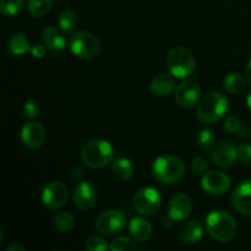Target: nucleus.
I'll return each mask as SVG.
<instances>
[{
  "instance_id": "obj_1",
  "label": "nucleus",
  "mask_w": 251,
  "mask_h": 251,
  "mask_svg": "<svg viewBox=\"0 0 251 251\" xmlns=\"http://www.w3.org/2000/svg\"><path fill=\"white\" fill-rule=\"evenodd\" d=\"M206 229L216 242L227 243L237 234V221L227 211L216 210L206 217Z\"/></svg>"
},
{
  "instance_id": "obj_2",
  "label": "nucleus",
  "mask_w": 251,
  "mask_h": 251,
  "mask_svg": "<svg viewBox=\"0 0 251 251\" xmlns=\"http://www.w3.org/2000/svg\"><path fill=\"white\" fill-rule=\"evenodd\" d=\"M81 157L86 166L92 169L107 167L114 158V149L112 144L102 139H92L83 146Z\"/></svg>"
},
{
  "instance_id": "obj_3",
  "label": "nucleus",
  "mask_w": 251,
  "mask_h": 251,
  "mask_svg": "<svg viewBox=\"0 0 251 251\" xmlns=\"http://www.w3.org/2000/svg\"><path fill=\"white\" fill-rule=\"evenodd\" d=\"M229 100L222 92H210L198 105V118L203 124H213L225 117Z\"/></svg>"
},
{
  "instance_id": "obj_4",
  "label": "nucleus",
  "mask_w": 251,
  "mask_h": 251,
  "mask_svg": "<svg viewBox=\"0 0 251 251\" xmlns=\"http://www.w3.org/2000/svg\"><path fill=\"white\" fill-rule=\"evenodd\" d=\"M152 172L159 183L171 185L183 178L185 174V163L179 157L163 154L154 159Z\"/></svg>"
},
{
  "instance_id": "obj_5",
  "label": "nucleus",
  "mask_w": 251,
  "mask_h": 251,
  "mask_svg": "<svg viewBox=\"0 0 251 251\" xmlns=\"http://www.w3.org/2000/svg\"><path fill=\"white\" fill-rule=\"evenodd\" d=\"M167 66L176 78H186L195 71L196 60L189 49L174 47L167 55Z\"/></svg>"
},
{
  "instance_id": "obj_6",
  "label": "nucleus",
  "mask_w": 251,
  "mask_h": 251,
  "mask_svg": "<svg viewBox=\"0 0 251 251\" xmlns=\"http://www.w3.org/2000/svg\"><path fill=\"white\" fill-rule=\"evenodd\" d=\"M69 46L71 51L81 59H92L100 51V39L95 34L86 31H78L74 34L70 38Z\"/></svg>"
},
{
  "instance_id": "obj_7",
  "label": "nucleus",
  "mask_w": 251,
  "mask_h": 251,
  "mask_svg": "<svg viewBox=\"0 0 251 251\" xmlns=\"http://www.w3.org/2000/svg\"><path fill=\"white\" fill-rule=\"evenodd\" d=\"M126 217L124 213L117 210L104 211L96 220V229L105 237H114L126 227Z\"/></svg>"
},
{
  "instance_id": "obj_8",
  "label": "nucleus",
  "mask_w": 251,
  "mask_h": 251,
  "mask_svg": "<svg viewBox=\"0 0 251 251\" xmlns=\"http://www.w3.org/2000/svg\"><path fill=\"white\" fill-rule=\"evenodd\" d=\"M162 198L154 188H142L135 194L132 205L134 210L141 216H151L159 208Z\"/></svg>"
},
{
  "instance_id": "obj_9",
  "label": "nucleus",
  "mask_w": 251,
  "mask_h": 251,
  "mask_svg": "<svg viewBox=\"0 0 251 251\" xmlns=\"http://www.w3.org/2000/svg\"><path fill=\"white\" fill-rule=\"evenodd\" d=\"M69 200V190L65 184L51 181L47 184L42 193V201L48 210H58L66 205Z\"/></svg>"
},
{
  "instance_id": "obj_10",
  "label": "nucleus",
  "mask_w": 251,
  "mask_h": 251,
  "mask_svg": "<svg viewBox=\"0 0 251 251\" xmlns=\"http://www.w3.org/2000/svg\"><path fill=\"white\" fill-rule=\"evenodd\" d=\"M202 189L212 195H223L229 191L232 186V180L226 173L220 171H212L206 173L201 180Z\"/></svg>"
},
{
  "instance_id": "obj_11",
  "label": "nucleus",
  "mask_w": 251,
  "mask_h": 251,
  "mask_svg": "<svg viewBox=\"0 0 251 251\" xmlns=\"http://www.w3.org/2000/svg\"><path fill=\"white\" fill-rule=\"evenodd\" d=\"M201 88L198 82L186 80L178 85L176 90V102L181 108H193L200 100Z\"/></svg>"
},
{
  "instance_id": "obj_12",
  "label": "nucleus",
  "mask_w": 251,
  "mask_h": 251,
  "mask_svg": "<svg viewBox=\"0 0 251 251\" xmlns=\"http://www.w3.org/2000/svg\"><path fill=\"white\" fill-rule=\"evenodd\" d=\"M74 203L80 210H90L97 201V189L90 181H81L74 191Z\"/></svg>"
},
{
  "instance_id": "obj_13",
  "label": "nucleus",
  "mask_w": 251,
  "mask_h": 251,
  "mask_svg": "<svg viewBox=\"0 0 251 251\" xmlns=\"http://www.w3.org/2000/svg\"><path fill=\"white\" fill-rule=\"evenodd\" d=\"M21 140L29 149H38L46 141V129L39 122H28L22 126Z\"/></svg>"
},
{
  "instance_id": "obj_14",
  "label": "nucleus",
  "mask_w": 251,
  "mask_h": 251,
  "mask_svg": "<svg viewBox=\"0 0 251 251\" xmlns=\"http://www.w3.org/2000/svg\"><path fill=\"white\" fill-rule=\"evenodd\" d=\"M232 203L238 212L251 217V179L237 186L232 195Z\"/></svg>"
},
{
  "instance_id": "obj_15",
  "label": "nucleus",
  "mask_w": 251,
  "mask_h": 251,
  "mask_svg": "<svg viewBox=\"0 0 251 251\" xmlns=\"http://www.w3.org/2000/svg\"><path fill=\"white\" fill-rule=\"evenodd\" d=\"M212 162L218 167H229L238 159V147L232 142H221L216 145L211 153Z\"/></svg>"
},
{
  "instance_id": "obj_16",
  "label": "nucleus",
  "mask_w": 251,
  "mask_h": 251,
  "mask_svg": "<svg viewBox=\"0 0 251 251\" xmlns=\"http://www.w3.org/2000/svg\"><path fill=\"white\" fill-rule=\"evenodd\" d=\"M193 210V201L185 194H179L176 195L168 205V216L174 222H180L184 221Z\"/></svg>"
},
{
  "instance_id": "obj_17",
  "label": "nucleus",
  "mask_w": 251,
  "mask_h": 251,
  "mask_svg": "<svg viewBox=\"0 0 251 251\" xmlns=\"http://www.w3.org/2000/svg\"><path fill=\"white\" fill-rule=\"evenodd\" d=\"M63 32L64 31L61 28L59 29L56 27L49 26L44 28L43 33H42V39H43L44 44L54 53H59L65 48L66 38Z\"/></svg>"
},
{
  "instance_id": "obj_18",
  "label": "nucleus",
  "mask_w": 251,
  "mask_h": 251,
  "mask_svg": "<svg viewBox=\"0 0 251 251\" xmlns=\"http://www.w3.org/2000/svg\"><path fill=\"white\" fill-rule=\"evenodd\" d=\"M150 88H151V92L154 96L166 97V96L171 95L173 92L174 88H176V82H174V78L171 75L159 74V75H156L152 78L151 83H150Z\"/></svg>"
},
{
  "instance_id": "obj_19",
  "label": "nucleus",
  "mask_w": 251,
  "mask_h": 251,
  "mask_svg": "<svg viewBox=\"0 0 251 251\" xmlns=\"http://www.w3.org/2000/svg\"><path fill=\"white\" fill-rule=\"evenodd\" d=\"M203 234L202 225L200 221L198 220H191L184 223L183 227L180 228V238L185 244L193 245L196 244L201 240Z\"/></svg>"
},
{
  "instance_id": "obj_20",
  "label": "nucleus",
  "mask_w": 251,
  "mask_h": 251,
  "mask_svg": "<svg viewBox=\"0 0 251 251\" xmlns=\"http://www.w3.org/2000/svg\"><path fill=\"white\" fill-rule=\"evenodd\" d=\"M129 232L137 242H146L153 232L151 223L144 218H132L129 223Z\"/></svg>"
},
{
  "instance_id": "obj_21",
  "label": "nucleus",
  "mask_w": 251,
  "mask_h": 251,
  "mask_svg": "<svg viewBox=\"0 0 251 251\" xmlns=\"http://www.w3.org/2000/svg\"><path fill=\"white\" fill-rule=\"evenodd\" d=\"M7 48L14 55H25L27 51L31 50L29 42L27 39L26 34L22 32H16L12 34L7 41Z\"/></svg>"
},
{
  "instance_id": "obj_22",
  "label": "nucleus",
  "mask_w": 251,
  "mask_h": 251,
  "mask_svg": "<svg viewBox=\"0 0 251 251\" xmlns=\"http://www.w3.org/2000/svg\"><path fill=\"white\" fill-rule=\"evenodd\" d=\"M113 176L118 179V180L125 181L130 179L134 174V166H132L131 161L124 157H120L114 161L112 166Z\"/></svg>"
},
{
  "instance_id": "obj_23",
  "label": "nucleus",
  "mask_w": 251,
  "mask_h": 251,
  "mask_svg": "<svg viewBox=\"0 0 251 251\" xmlns=\"http://www.w3.org/2000/svg\"><path fill=\"white\" fill-rule=\"evenodd\" d=\"M223 83H225V88L229 93H240L247 87V80L244 76L238 73L228 74Z\"/></svg>"
},
{
  "instance_id": "obj_24",
  "label": "nucleus",
  "mask_w": 251,
  "mask_h": 251,
  "mask_svg": "<svg viewBox=\"0 0 251 251\" xmlns=\"http://www.w3.org/2000/svg\"><path fill=\"white\" fill-rule=\"evenodd\" d=\"M53 225L58 230L63 233L70 232L75 226V218L69 212H58L53 217Z\"/></svg>"
},
{
  "instance_id": "obj_25",
  "label": "nucleus",
  "mask_w": 251,
  "mask_h": 251,
  "mask_svg": "<svg viewBox=\"0 0 251 251\" xmlns=\"http://www.w3.org/2000/svg\"><path fill=\"white\" fill-rule=\"evenodd\" d=\"M58 24L59 27H60L65 33H71V32L75 31L76 27H77L78 20L75 12L71 11V10H66V11H63L59 15Z\"/></svg>"
},
{
  "instance_id": "obj_26",
  "label": "nucleus",
  "mask_w": 251,
  "mask_h": 251,
  "mask_svg": "<svg viewBox=\"0 0 251 251\" xmlns=\"http://www.w3.org/2000/svg\"><path fill=\"white\" fill-rule=\"evenodd\" d=\"M53 0H28V12L34 17H43L50 11Z\"/></svg>"
},
{
  "instance_id": "obj_27",
  "label": "nucleus",
  "mask_w": 251,
  "mask_h": 251,
  "mask_svg": "<svg viewBox=\"0 0 251 251\" xmlns=\"http://www.w3.org/2000/svg\"><path fill=\"white\" fill-rule=\"evenodd\" d=\"M25 0H0V11L5 16H14L22 10Z\"/></svg>"
},
{
  "instance_id": "obj_28",
  "label": "nucleus",
  "mask_w": 251,
  "mask_h": 251,
  "mask_svg": "<svg viewBox=\"0 0 251 251\" xmlns=\"http://www.w3.org/2000/svg\"><path fill=\"white\" fill-rule=\"evenodd\" d=\"M198 142L199 146L202 150H211L216 146V134L213 132V130L208 129H202L200 131L198 136Z\"/></svg>"
},
{
  "instance_id": "obj_29",
  "label": "nucleus",
  "mask_w": 251,
  "mask_h": 251,
  "mask_svg": "<svg viewBox=\"0 0 251 251\" xmlns=\"http://www.w3.org/2000/svg\"><path fill=\"white\" fill-rule=\"evenodd\" d=\"M109 249L112 251H130V250H136L137 245L135 244L134 240H131L130 238L119 237L110 243Z\"/></svg>"
},
{
  "instance_id": "obj_30",
  "label": "nucleus",
  "mask_w": 251,
  "mask_h": 251,
  "mask_svg": "<svg viewBox=\"0 0 251 251\" xmlns=\"http://www.w3.org/2000/svg\"><path fill=\"white\" fill-rule=\"evenodd\" d=\"M107 248V242L103 238L97 237V235L88 238L87 242H86V250L87 251H104Z\"/></svg>"
},
{
  "instance_id": "obj_31",
  "label": "nucleus",
  "mask_w": 251,
  "mask_h": 251,
  "mask_svg": "<svg viewBox=\"0 0 251 251\" xmlns=\"http://www.w3.org/2000/svg\"><path fill=\"white\" fill-rule=\"evenodd\" d=\"M22 113H24L25 117L28 118V119H34V118L38 117L39 113H41V107H39V104L36 100H27L24 104V107H22Z\"/></svg>"
},
{
  "instance_id": "obj_32",
  "label": "nucleus",
  "mask_w": 251,
  "mask_h": 251,
  "mask_svg": "<svg viewBox=\"0 0 251 251\" xmlns=\"http://www.w3.org/2000/svg\"><path fill=\"white\" fill-rule=\"evenodd\" d=\"M238 159L245 164L251 163V144H242L238 146Z\"/></svg>"
},
{
  "instance_id": "obj_33",
  "label": "nucleus",
  "mask_w": 251,
  "mask_h": 251,
  "mask_svg": "<svg viewBox=\"0 0 251 251\" xmlns=\"http://www.w3.org/2000/svg\"><path fill=\"white\" fill-rule=\"evenodd\" d=\"M225 129L229 134H238L240 131V129H242V122L235 117L227 118V120L225 123Z\"/></svg>"
},
{
  "instance_id": "obj_34",
  "label": "nucleus",
  "mask_w": 251,
  "mask_h": 251,
  "mask_svg": "<svg viewBox=\"0 0 251 251\" xmlns=\"http://www.w3.org/2000/svg\"><path fill=\"white\" fill-rule=\"evenodd\" d=\"M191 168H193L194 173L196 174H203L208 168L207 161L202 157H195L191 162Z\"/></svg>"
},
{
  "instance_id": "obj_35",
  "label": "nucleus",
  "mask_w": 251,
  "mask_h": 251,
  "mask_svg": "<svg viewBox=\"0 0 251 251\" xmlns=\"http://www.w3.org/2000/svg\"><path fill=\"white\" fill-rule=\"evenodd\" d=\"M46 47L42 46V44H34L31 47V53L32 55L36 59H42L46 55Z\"/></svg>"
},
{
  "instance_id": "obj_36",
  "label": "nucleus",
  "mask_w": 251,
  "mask_h": 251,
  "mask_svg": "<svg viewBox=\"0 0 251 251\" xmlns=\"http://www.w3.org/2000/svg\"><path fill=\"white\" fill-rule=\"evenodd\" d=\"M83 176H85V174H83V171L81 168H78V167H75V168L71 169L70 176L73 178V180L80 181L81 179L83 178Z\"/></svg>"
},
{
  "instance_id": "obj_37",
  "label": "nucleus",
  "mask_w": 251,
  "mask_h": 251,
  "mask_svg": "<svg viewBox=\"0 0 251 251\" xmlns=\"http://www.w3.org/2000/svg\"><path fill=\"white\" fill-rule=\"evenodd\" d=\"M6 251H25V248L19 243H14V244H10L6 248Z\"/></svg>"
},
{
  "instance_id": "obj_38",
  "label": "nucleus",
  "mask_w": 251,
  "mask_h": 251,
  "mask_svg": "<svg viewBox=\"0 0 251 251\" xmlns=\"http://www.w3.org/2000/svg\"><path fill=\"white\" fill-rule=\"evenodd\" d=\"M247 77L248 80H249V82L251 83V59L249 60V63H248V66H247Z\"/></svg>"
},
{
  "instance_id": "obj_39",
  "label": "nucleus",
  "mask_w": 251,
  "mask_h": 251,
  "mask_svg": "<svg viewBox=\"0 0 251 251\" xmlns=\"http://www.w3.org/2000/svg\"><path fill=\"white\" fill-rule=\"evenodd\" d=\"M247 104H248V108H249L250 112H251V92L248 95V97H247Z\"/></svg>"
}]
</instances>
